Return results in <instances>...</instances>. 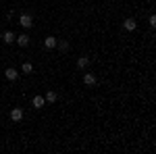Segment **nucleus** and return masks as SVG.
Segmentation results:
<instances>
[{"instance_id":"8","label":"nucleus","mask_w":156,"mask_h":154,"mask_svg":"<svg viewBox=\"0 0 156 154\" xmlns=\"http://www.w3.org/2000/svg\"><path fill=\"white\" fill-rule=\"evenodd\" d=\"M15 42H17L21 48H25L27 44H29V36H27V34H21V36H17V40H15Z\"/></svg>"},{"instance_id":"5","label":"nucleus","mask_w":156,"mask_h":154,"mask_svg":"<svg viewBox=\"0 0 156 154\" xmlns=\"http://www.w3.org/2000/svg\"><path fill=\"white\" fill-rule=\"evenodd\" d=\"M31 104H34V108H42L44 104H46V98H44V96H34Z\"/></svg>"},{"instance_id":"12","label":"nucleus","mask_w":156,"mask_h":154,"mask_svg":"<svg viewBox=\"0 0 156 154\" xmlns=\"http://www.w3.org/2000/svg\"><path fill=\"white\" fill-rule=\"evenodd\" d=\"M56 46H58L62 52H67V50H69V42H67V40H60V42H56Z\"/></svg>"},{"instance_id":"2","label":"nucleus","mask_w":156,"mask_h":154,"mask_svg":"<svg viewBox=\"0 0 156 154\" xmlns=\"http://www.w3.org/2000/svg\"><path fill=\"white\" fill-rule=\"evenodd\" d=\"M56 42H58V40L54 36H48L44 40V48H46V50H52V48H56Z\"/></svg>"},{"instance_id":"14","label":"nucleus","mask_w":156,"mask_h":154,"mask_svg":"<svg viewBox=\"0 0 156 154\" xmlns=\"http://www.w3.org/2000/svg\"><path fill=\"white\" fill-rule=\"evenodd\" d=\"M150 25H152V27H156V17H154V15H150Z\"/></svg>"},{"instance_id":"6","label":"nucleus","mask_w":156,"mask_h":154,"mask_svg":"<svg viewBox=\"0 0 156 154\" xmlns=\"http://www.w3.org/2000/svg\"><path fill=\"white\" fill-rule=\"evenodd\" d=\"M123 27H125V29H127V31H133V29H135V27H137V21H135V19H131V17H129V19H125V23H123Z\"/></svg>"},{"instance_id":"13","label":"nucleus","mask_w":156,"mask_h":154,"mask_svg":"<svg viewBox=\"0 0 156 154\" xmlns=\"http://www.w3.org/2000/svg\"><path fill=\"white\" fill-rule=\"evenodd\" d=\"M21 71L23 73H31L34 71V65H31V63H23V65H21Z\"/></svg>"},{"instance_id":"11","label":"nucleus","mask_w":156,"mask_h":154,"mask_svg":"<svg viewBox=\"0 0 156 154\" xmlns=\"http://www.w3.org/2000/svg\"><path fill=\"white\" fill-rule=\"evenodd\" d=\"M87 65H90V59L87 56H79L77 59V69H85Z\"/></svg>"},{"instance_id":"4","label":"nucleus","mask_w":156,"mask_h":154,"mask_svg":"<svg viewBox=\"0 0 156 154\" xmlns=\"http://www.w3.org/2000/svg\"><path fill=\"white\" fill-rule=\"evenodd\" d=\"M4 77H6L9 81H15V79L19 77V73H17V69H12V67H9V69L4 71Z\"/></svg>"},{"instance_id":"9","label":"nucleus","mask_w":156,"mask_h":154,"mask_svg":"<svg viewBox=\"0 0 156 154\" xmlns=\"http://www.w3.org/2000/svg\"><path fill=\"white\" fill-rule=\"evenodd\" d=\"M83 83H85V85H94V83H96V75L85 73V75H83Z\"/></svg>"},{"instance_id":"7","label":"nucleus","mask_w":156,"mask_h":154,"mask_svg":"<svg viewBox=\"0 0 156 154\" xmlns=\"http://www.w3.org/2000/svg\"><path fill=\"white\" fill-rule=\"evenodd\" d=\"M15 40H17V36H15L12 31H4V34H2V42H4V44H12Z\"/></svg>"},{"instance_id":"10","label":"nucleus","mask_w":156,"mask_h":154,"mask_svg":"<svg viewBox=\"0 0 156 154\" xmlns=\"http://www.w3.org/2000/svg\"><path fill=\"white\" fill-rule=\"evenodd\" d=\"M56 100H58V94H56V92H52V90H50V92H46V102L54 104Z\"/></svg>"},{"instance_id":"3","label":"nucleus","mask_w":156,"mask_h":154,"mask_svg":"<svg viewBox=\"0 0 156 154\" xmlns=\"http://www.w3.org/2000/svg\"><path fill=\"white\" fill-rule=\"evenodd\" d=\"M21 119H23V110H21V108H12V110H11V121L19 123Z\"/></svg>"},{"instance_id":"1","label":"nucleus","mask_w":156,"mask_h":154,"mask_svg":"<svg viewBox=\"0 0 156 154\" xmlns=\"http://www.w3.org/2000/svg\"><path fill=\"white\" fill-rule=\"evenodd\" d=\"M19 25H21V27H25V29H29V27H31V25H34V17H31V15H21V17H19Z\"/></svg>"}]
</instances>
